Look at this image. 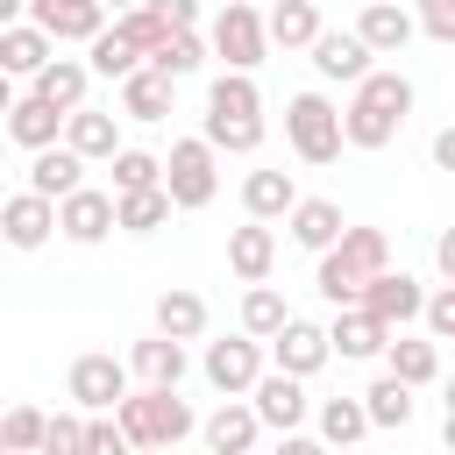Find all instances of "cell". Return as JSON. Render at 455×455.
I'll return each instance as SVG.
<instances>
[{
	"label": "cell",
	"mask_w": 455,
	"mask_h": 455,
	"mask_svg": "<svg viewBox=\"0 0 455 455\" xmlns=\"http://www.w3.org/2000/svg\"><path fill=\"white\" fill-rule=\"evenodd\" d=\"M206 299L199 291H185V284H171V291H156V306H149V327L156 334H171V341H199L206 334Z\"/></svg>",
	"instance_id": "25"
},
{
	"label": "cell",
	"mask_w": 455,
	"mask_h": 455,
	"mask_svg": "<svg viewBox=\"0 0 455 455\" xmlns=\"http://www.w3.org/2000/svg\"><path fill=\"white\" fill-rule=\"evenodd\" d=\"M384 320L377 313H363V306H334V327H327V348L341 355V363H377V348H384Z\"/></svg>",
	"instance_id": "20"
},
{
	"label": "cell",
	"mask_w": 455,
	"mask_h": 455,
	"mask_svg": "<svg viewBox=\"0 0 455 455\" xmlns=\"http://www.w3.org/2000/svg\"><path fill=\"white\" fill-rule=\"evenodd\" d=\"M313 291L327 299V306H355V291H363V277L355 270H341L327 249H320V263H313Z\"/></svg>",
	"instance_id": "42"
},
{
	"label": "cell",
	"mask_w": 455,
	"mask_h": 455,
	"mask_svg": "<svg viewBox=\"0 0 455 455\" xmlns=\"http://www.w3.org/2000/svg\"><path fill=\"white\" fill-rule=\"evenodd\" d=\"M412 78L391 71V64H370L355 85H348V107H341V142L348 149H391L398 128L412 121Z\"/></svg>",
	"instance_id": "1"
},
{
	"label": "cell",
	"mask_w": 455,
	"mask_h": 455,
	"mask_svg": "<svg viewBox=\"0 0 455 455\" xmlns=\"http://www.w3.org/2000/svg\"><path fill=\"white\" fill-rule=\"evenodd\" d=\"M256 7H263V0H256Z\"/></svg>",
	"instance_id": "55"
},
{
	"label": "cell",
	"mask_w": 455,
	"mask_h": 455,
	"mask_svg": "<svg viewBox=\"0 0 455 455\" xmlns=\"http://www.w3.org/2000/svg\"><path fill=\"white\" fill-rule=\"evenodd\" d=\"M228 270H235L242 284L270 277V270H277V228H270V220H242V228H228Z\"/></svg>",
	"instance_id": "19"
},
{
	"label": "cell",
	"mask_w": 455,
	"mask_h": 455,
	"mask_svg": "<svg viewBox=\"0 0 455 455\" xmlns=\"http://www.w3.org/2000/svg\"><path fill=\"white\" fill-rule=\"evenodd\" d=\"M57 235L78 242V249H100V242L114 235V192H100V185H71V192L57 199Z\"/></svg>",
	"instance_id": "11"
},
{
	"label": "cell",
	"mask_w": 455,
	"mask_h": 455,
	"mask_svg": "<svg viewBox=\"0 0 455 455\" xmlns=\"http://www.w3.org/2000/svg\"><path fill=\"white\" fill-rule=\"evenodd\" d=\"M156 164H164L156 185L171 192V213L213 206V192H220V149H206V135H178L171 156H156Z\"/></svg>",
	"instance_id": "3"
},
{
	"label": "cell",
	"mask_w": 455,
	"mask_h": 455,
	"mask_svg": "<svg viewBox=\"0 0 455 455\" xmlns=\"http://www.w3.org/2000/svg\"><path fill=\"white\" fill-rule=\"evenodd\" d=\"M419 334H434V341L455 334V284H448V277L427 284V299H419Z\"/></svg>",
	"instance_id": "43"
},
{
	"label": "cell",
	"mask_w": 455,
	"mask_h": 455,
	"mask_svg": "<svg viewBox=\"0 0 455 455\" xmlns=\"http://www.w3.org/2000/svg\"><path fill=\"white\" fill-rule=\"evenodd\" d=\"M57 142H64V149H78L85 164H107V156L121 149V114H107V107H85V100H78V107L64 114Z\"/></svg>",
	"instance_id": "14"
},
{
	"label": "cell",
	"mask_w": 455,
	"mask_h": 455,
	"mask_svg": "<svg viewBox=\"0 0 455 455\" xmlns=\"http://www.w3.org/2000/svg\"><path fill=\"white\" fill-rule=\"evenodd\" d=\"M0 128H7V142H14V149H43V142H57L64 114H57L50 100H36V92H14V107L0 114Z\"/></svg>",
	"instance_id": "23"
},
{
	"label": "cell",
	"mask_w": 455,
	"mask_h": 455,
	"mask_svg": "<svg viewBox=\"0 0 455 455\" xmlns=\"http://www.w3.org/2000/svg\"><path fill=\"white\" fill-rule=\"evenodd\" d=\"M206 50L228 64V71H256L263 64V7L256 0H228L220 14H213V28H206Z\"/></svg>",
	"instance_id": "5"
},
{
	"label": "cell",
	"mask_w": 455,
	"mask_h": 455,
	"mask_svg": "<svg viewBox=\"0 0 455 455\" xmlns=\"http://www.w3.org/2000/svg\"><path fill=\"white\" fill-rule=\"evenodd\" d=\"M263 348H270V370H291V377H320V370L334 363L327 327H313V320H299V313H284L277 334H263Z\"/></svg>",
	"instance_id": "9"
},
{
	"label": "cell",
	"mask_w": 455,
	"mask_h": 455,
	"mask_svg": "<svg viewBox=\"0 0 455 455\" xmlns=\"http://www.w3.org/2000/svg\"><path fill=\"white\" fill-rule=\"evenodd\" d=\"M284 142L299 164H334L348 142H341V107L327 92H291L284 100Z\"/></svg>",
	"instance_id": "4"
},
{
	"label": "cell",
	"mask_w": 455,
	"mask_h": 455,
	"mask_svg": "<svg viewBox=\"0 0 455 455\" xmlns=\"http://www.w3.org/2000/svg\"><path fill=\"white\" fill-rule=\"evenodd\" d=\"M121 85V114L128 121H164V114H178V78H164L156 64H135L128 78H114Z\"/></svg>",
	"instance_id": "18"
},
{
	"label": "cell",
	"mask_w": 455,
	"mask_h": 455,
	"mask_svg": "<svg viewBox=\"0 0 455 455\" xmlns=\"http://www.w3.org/2000/svg\"><path fill=\"white\" fill-rule=\"evenodd\" d=\"M291 199H299L291 171H249V178H242V213H249V220H284Z\"/></svg>",
	"instance_id": "34"
},
{
	"label": "cell",
	"mask_w": 455,
	"mask_h": 455,
	"mask_svg": "<svg viewBox=\"0 0 455 455\" xmlns=\"http://www.w3.org/2000/svg\"><path fill=\"white\" fill-rule=\"evenodd\" d=\"M284 313H291V306H284V291H277L270 277H256V284L242 291V334H256V341H263V334H277V320H284Z\"/></svg>",
	"instance_id": "39"
},
{
	"label": "cell",
	"mask_w": 455,
	"mask_h": 455,
	"mask_svg": "<svg viewBox=\"0 0 455 455\" xmlns=\"http://www.w3.org/2000/svg\"><path fill=\"white\" fill-rule=\"evenodd\" d=\"M7 21H21V0H0V28H7Z\"/></svg>",
	"instance_id": "52"
},
{
	"label": "cell",
	"mask_w": 455,
	"mask_h": 455,
	"mask_svg": "<svg viewBox=\"0 0 455 455\" xmlns=\"http://www.w3.org/2000/svg\"><path fill=\"white\" fill-rule=\"evenodd\" d=\"M164 28H199V0H142Z\"/></svg>",
	"instance_id": "48"
},
{
	"label": "cell",
	"mask_w": 455,
	"mask_h": 455,
	"mask_svg": "<svg viewBox=\"0 0 455 455\" xmlns=\"http://www.w3.org/2000/svg\"><path fill=\"white\" fill-rule=\"evenodd\" d=\"M313 28H320V7L313 0H270V14H263V43L270 50H306Z\"/></svg>",
	"instance_id": "32"
},
{
	"label": "cell",
	"mask_w": 455,
	"mask_h": 455,
	"mask_svg": "<svg viewBox=\"0 0 455 455\" xmlns=\"http://www.w3.org/2000/svg\"><path fill=\"white\" fill-rule=\"evenodd\" d=\"M50 50H57V43H50V36H43V28L28 21V14L0 28V71H7V78H36Z\"/></svg>",
	"instance_id": "30"
},
{
	"label": "cell",
	"mask_w": 455,
	"mask_h": 455,
	"mask_svg": "<svg viewBox=\"0 0 455 455\" xmlns=\"http://www.w3.org/2000/svg\"><path fill=\"white\" fill-rule=\"evenodd\" d=\"M434 171H455V128L434 135Z\"/></svg>",
	"instance_id": "50"
},
{
	"label": "cell",
	"mask_w": 455,
	"mask_h": 455,
	"mask_svg": "<svg viewBox=\"0 0 455 455\" xmlns=\"http://www.w3.org/2000/svg\"><path fill=\"white\" fill-rule=\"evenodd\" d=\"M206 114H263V85H256V71H213V85H206Z\"/></svg>",
	"instance_id": "37"
},
{
	"label": "cell",
	"mask_w": 455,
	"mask_h": 455,
	"mask_svg": "<svg viewBox=\"0 0 455 455\" xmlns=\"http://www.w3.org/2000/svg\"><path fill=\"white\" fill-rule=\"evenodd\" d=\"M100 7H107V14H114V7H135V0H100Z\"/></svg>",
	"instance_id": "53"
},
{
	"label": "cell",
	"mask_w": 455,
	"mask_h": 455,
	"mask_svg": "<svg viewBox=\"0 0 455 455\" xmlns=\"http://www.w3.org/2000/svg\"><path fill=\"white\" fill-rule=\"evenodd\" d=\"M306 50H313V71H320L327 85H355V78L377 64V57H370V43H363L355 28H313V43H306Z\"/></svg>",
	"instance_id": "13"
},
{
	"label": "cell",
	"mask_w": 455,
	"mask_h": 455,
	"mask_svg": "<svg viewBox=\"0 0 455 455\" xmlns=\"http://www.w3.org/2000/svg\"><path fill=\"white\" fill-rule=\"evenodd\" d=\"M192 434H199L213 455H249V448L263 441V419L249 412V398H220V405H213V412H206Z\"/></svg>",
	"instance_id": "16"
},
{
	"label": "cell",
	"mask_w": 455,
	"mask_h": 455,
	"mask_svg": "<svg viewBox=\"0 0 455 455\" xmlns=\"http://www.w3.org/2000/svg\"><path fill=\"white\" fill-rule=\"evenodd\" d=\"M135 64H142V50H135L128 36H114L107 21H100V28L85 36V71H92V78H128Z\"/></svg>",
	"instance_id": "35"
},
{
	"label": "cell",
	"mask_w": 455,
	"mask_h": 455,
	"mask_svg": "<svg viewBox=\"0 0 455 455\" xmlns=\"http://www.w3.org/2000/svg\"><path fill=\"white\" fill-rule=\"evenodd\" d=\"M313 427H320V441H327V448H355V441L370 434V419H363V398H320Z\"/></svg>",
	"instance_id": "38"
},
{
	"label": "cell",
	"mask_w": 455,
	"mask_h": 455,
	"mask_svg": "<svg viewBox=\"0 0 455 455\" xmlns=\"http://www.w3.org/2000/svg\"><path fill=\"white\" fill-rule=\"evenodd\" d=\"M43 455H85V419L78 412H43Z\"/></svg>",
	"instance_id": "45"
},
{
	"label": "cell",
	"mask_w": 455,
	"mask_h": 455,
	"mask_svg": "<svg viewBox=\"0 0 455 455\" xmlns=\"http://www.w3.org/2000/svg\"><path fill=\"white\" fill-rule=\"evenodd\" d=\"M21 14H28L50 43H85V36L107 21V7H100V0H21Z\"/></svg>",
	"instance_id": "17"
},
{
	"label": "cell",
	"mask_w": 455,
	"mask_h": 455,
	"mask_svg": "<svg viewBox=\"0 0 455 455\" xmlns=\"http://www.w3.org/2000/svg\"><path fill=\"white\" fill-rule=\"evenodd\" d=\"M419 299H427V277H412V270H370L363 277V291H355V306L363 313H377L384 327H412L419 320Z\"/></svg>",
	"instance_id": "8"
},
{
	"label": "cell",
	"mask_w": 455,
	"mask_h": 455,
	"mask_svg": "<svg viewBox=\"0 0 455 455\" xmlns=\"http://www.w3.org/2000/svg\"><path fill=\"white\" fill-rule=\"evenodd\" d=\"M28 448H43V412L36 405H14L0 419V455H28Z\"/></svg>",
	"instance_id": "44"
},
{
	"label": "cell",
	"mask_w": 455,
	"mask_h": 455,
	"mask_svg": "<svg viewBox=\"0 0 455 455\" xmlns=\"http://www.w3.org/2000/svg\"><path fill=\"white\" fill-rule=\"evenodd\" d=\"M284 235H291L299 249H313V256H320V249L341 235V206H334V199H306V192H299V199L284 206Z\"/></svg>",
	"instance_id": "28"
},
{
	"label": "cell",
	"mask_w": 455,
	"mask_h": 455,
	"mask_svg": "<svg viewBox=\"0 0 455 455\" xmlns=\"http://www.w3.org/2000/svg\"><path fill=\"white\" fill-rule=\"evenodd\" d=\"M313 7H327V0H313Z\"/></svg>",
	"instance_id": "54"
},
{
	"label": "cell",
	"mask_w": 455,
	"mask_h": 455,
	"mask_svg": "<svg viewBox=\"0 0 455 455\" xmlns=\"http://www.w3.org/2000/svg\"><path fill=\"white\" fill-rule=\"evenodd\" d=\"M185 341H171V334H142L135 348H128V377H142V384H185Z\"/></svg>",
	"instance_id": "26"
},
{
	"label": "cell",
	"mask_w": 455,
	"mask_h": 455,
	"mask_svg": "<svg viewBox=\"0 0 455 455\" xmlns=\"http://www.w3.org/2000/svg\"><path fill=\"white\" fill-rule=\"evenodd\" d=\"M434 270H441V277H448V284H455V228H448V235H441V242H434Z\"/></svg>",
	"instance_id": "49"
},
{
	"label": "cell",
	"mask_w": 455,
	"mask_h": 455,
	"mask_svg": "<svg viewBox=\"0 0 455 455\" xmlns=\"http://www.w3.org/2000/svg\"><path fill=\"white\" fill-rule=\"evenodd\" d=\"M355 36L370 43V57H398V50H405L419 28H412V7H398V0H363Z\"/></svg>",
	"instance_id": "21"
},
{
	"label": "cell",
	"mask_w": 455,
	"mask_h": 455,
	"mask_svg": "<svg viewBox=\"0 0 455 455\" xmlns=\"http://www.w3.org/2000/svg\"><path fill=\"white\" fill-rule=\"evenodd\" d=\"M107 171H114V192H135V185H156L164 164H156L149 149H128V142H121V149L107 156Z\"/></svg>",
	"instance_id": "41"
},
{
	"label": "cell",
	"mask_w": 455,
	"mask_h": 455,
	"mask_svg": "<svg viewBox=\"0 0 455 455\" xmlns=\"http://www.w3.org/2000/svg\"><path fill=\"white\" fill-rule=\"evenodd\" d=\"M85 85H92L85 57H57V50H50V57H43V71L28 78V92H36V100H50L57 114H71V107L85 100Z\"/></svg>",
	"instance_id": "22"
},
{
	"label": "cell",
	"mask_w": 455,
	"mask_h": 455,
	"mask_svg": "<svg viewBox=\"0 0 455 455\" xmlns=\"http://www.w3.org/2000/svg\"><path fill=\"white\" fill-rule=\"evenodd\" d=\"M256 370H263V341H256V334H220V341H206V355H199V377H206L220 398H242V391L256 384Z\"/></svg>",
	"instance_id": "10"
},
{
	"label": "cell",
	"mask_w": 455,
	"mask_h": 455,
	"mask_svg": "<svg viewBox=\"0 0 455 455\" xmlns=\"http://www.w3.org/2000/svg\"><path fill=\"white\" fill-rule=\"evenodd\" d=\"M142 64H156L164 78H192V71L206 64V43H199V28H164V43H156Z\"/></svg>",
	"instance_id": "36"
},
{
	"label": "cell",
	"mask_w": 455,
	"mask_h": 455,
	"mask_svg": "<svg viewBox=\"0 0 455 455\" xmlns=\"http://www.w3.org/2000/svg\"><path fill=\"white\" fill-rule=\"evenodd\" d=\"M7 107H14V78L0 71V114H7Z\"/></svg>",
	"instance_id": "51"
},
{
	"label": "cell",
	"mask_w": 455,
	"mask_h": 455,
	"mask_svg": "<svg viewBox=\"0 0 455 455\" xmlns=\"http://www.w3.org/2000/svg\"><path fill=\"white\" fill-rule=\"evenodd\" d=\"M377 355H384V370H391L398 384H412V391H427V384L441 377V341H434V334H405V327H391Z\"/></svg>",
	"instance_id": "15"
},
{
	"label": "cell",
	"mask_w": 455,
	"mask_h": 455,
	"mask_svg": "<svg viewBox=\"0 0 455 455\" xmlns=\"http://www.w3.org/2000/svg\"><path fill=\"white\" fill-rule=\"evenodd\" d=\"M71 185H85V156H78V149H64V142H43V149H28V192H43V199H64Z\"/></svg>",
	"instance_id": "24"
},
{
	"label": "cell",
	"mask_w": 455,
	"mask_h": 455,
	"mask_svg": "<svg viewBox=\"0 0 455 455\" xmlns=\"http://www.w3.org/2000/svg\"><path fill=\"white\" fill-rule=\"evenodd\" d=\"M121 448H128L121 419H114V412H92V419H85V455H121Z\"/></svg>",
	"instance_id": "47"
},
{
	"label": "cell",
	"mask_w": 455,
	"mask_h": 455,
	"mask_svg": "<svg viewBox=\"0 0 455 455\" xmlns=\"http://www.w3.org/2000/svg\"><path fill=\"white\" fill-rule=\"evenodd\" d=\"M164 220H171V192H164V185L114 192V228H121V235H156Z\"/></svg>",
	"instance_id": "31"
},
{
	"label": "cell",
	"mask_w": 455,
	"mask_h": 455,
	"mask_svg": "<svg viewBox=\"0 0 455 455\" xmlns=\"http://www.w3.org/2000/svg\"><path fill=\"white\" fill-rule=\"evenodd\" d=\"M135 377H128V363L121 355H107V348H85L71 370H64V398L78 405V412H114V398L128 391Z\"/></svg>",
	"instance_id": "7"
},
{
	"label": "cell",
	"mask_w": 455,
	"mask_h": 455,
	"mask_svg": "<svg viewBox=\"0 0 455 455\" xmlns=\"http://www.w3.org/2000/svg\"><path fill=\"white\" fill-rule=\"evenodd\" d=\"M355 398H363L370 434H405V427H412V405H419V398H412V384H398L391 370H384L370 391H355Z\"/></svg>",
	"instance_id": "27"
},
{
	"label": "cell",
	"mask_w": 455,
	"mask_h": 455,
	"mask_svg": "<svg viewBox=\"0 0 455 455\" xmlns=\"http://www.w3.org/2000/svg\"><path fill=\"white\" fill-rule=\"evenodd\" d=\"M199 135H206V149L256 156L263 149V114H199Z\"/></svg>",
	"instance_id": "33"
},
{
	"label": "cell",
	"mask_w": 455,
	"mask_h": 455,
	"mask_svg": "<svg viewBox=\"0 0 455 455\" xmlns=\"http://www.w3.org/2000/svg\"><path fill=\"white\" fill-rule=\"evenodd\" d=\"M107 28H114V36H128V43L142 50V57H149V50L164 43V21H156V14L142 7V0H135V7H114V21H107Z\"/></svg>",
	"instance_id": "40"
},
{
	"label": "cell",
	"mask_w": 455,
	"mask_h": 455,
	"mask_svg": "<svg viewBox=\"0 0 455 455\" xmlns=\"http://www.w3.org/2000/svg\"><path fill=\"white\" fill-rule=\"evenodd\" d=\"M327 256H334L341 270L370 277V270H384V263H391V235H384V228H348V220H341V235L327 242Z\"/></svg>",
	"instance_id": "29"
},
{
	"label": "cell",
	"mask_w": 455,
	"mask_h": 455,
	"mask_svg": "<svg viewBox=\"0 0 455 455\" xmlns=\"http://www.w3.org/2000/svg\"><path fill=\"white\" fill-rule=\"evenodd\" d=\"M57 235V199H43V192H14V199H0V242L7 249H21V256H36L43 242Z\"/></svg>",
	"instance_id": "12"
},
{
	"label": "cell",
	"mask_w": 455,
	"mask_h": 455,
	"mask_svg": "<svg viewBox=\"0 0 455 455\" xmlns=\"http://www.w3.org/2000/svg\"><path fill=\"white\" fill-rule=\"evenodd\" d=\"M249 398V412L263 419V434H299L306 427V412H313V398H306V377H291V370H256V384L242 391Z\"/></svg>",
	"instance_id": "6"
},
{
	"label": "cell",
	"mask_w": 455,
	"mask_h": 455,
	"mask_svg": "<svg viewBox=\"0 0 455 455\" xmlns=\"http://www.w3.org/2000/svg\"><path fill=\"white\" fill-rule=\"evenodd\" d=\"M114 419H121L128 448H178L199 427V412L178 398V384H128L114 398Z\"/></svg>",
	"instance_id": "2"
},
{
	"label": "cell",
	"mask_w": 455,
	"mask_h": 455,
	"mask_svg": "<svg viewBox=\"0 0 455 455\" xmlns=\"http://www.w3.org/2000/svg\"><path fill=\"white\" fill-rule=\"evenodd\" d=\"M412 28L427 43H455V0H412Z\"/></svg>",
	"instance_id": "46"
}]
</instances>
